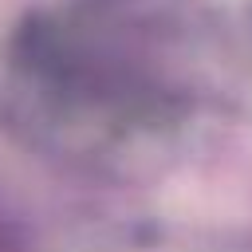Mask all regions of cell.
<instances>
[{
    "label": "cell",
    "mask_w": 252,
    "mask_h": 252,
    "mask_svg": "<svg viewBox=\"0 0 252 252\" xmlns=\"http://www.w3.org/2000/svg\"><path fill=\"white\" fill-rule=\"evenodd\" d=\"M16 75L43 114L87 130L146 126L169 102L161 79L102 8L28 20L16 35Z\"/></svg>",
    "instance_id": "1"
}]
</instances>
